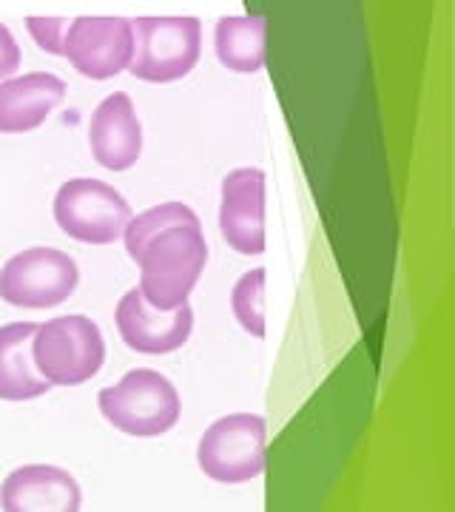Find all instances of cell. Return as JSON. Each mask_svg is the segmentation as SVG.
I'll use <instances>...</instances> for the list:
<instances>
[{"label": "cell", "instance_id": "cell-4", "mask_svg": "<svg viewBox=\"0 0 455 512\" xmlns=\"http://www.w3.org/2000/svg\"><path fill=\"white\" fill-rule=\"evenodd\" d=\"M128 72L146 83H174L194 72L202 55L200 18H137Z\"/></svg>", "mask_w": 455, "mask_h": 512}, {"label": "cell", "instance_id": "cell-14", "mask_svg": "<svg viewBox=\"0 0 455 512\" xmlns=\"http://www.w3.org/2000/svg\"><path fill=\"white\" fill-rule=\"evenodd\" d=\"M37 322L0 325V399L3 402H32L52 390L40 376L32 356Z\"/></svg>", "mask_w": 455, "mask_h": 512}, {"label": "cell", "instance_id": "cell-10", "mask_svg": "<svg viewBox=\"0 0 455 512\" xmlns=\"http://www.w3.org/2000/svg\"><path fill=\"white\" fill-rule=\"evenodd\" d=\"M114 325L126 348L146 356H165L180 350L194 333V311L182 305L177 311H154L140 288L123 293L114 311Z\"/></svg>", "mask_w": 455, "mask_h": 512}, {"label": "cell", "instance_id": "cell-18", "mask_svg": "<svg viewBox=\"0 0 455 512\" xmlns=\"http://www.w3.org/2000/svg\"><path fill=\"white\" fill-rule=\"evenodd\" d=\"M72 20L66 18H26V29L35 40L37 46L49 55L63 57V49H66V32H69Z\"/></svg>", "mask_w": 455, "mask_h": 512}, {"label": "cell", "instance_id": "cell-16", "mask_svg": "<svg viewBox=\"0 0 455 512\" xmlns=\"http://www.w3.org/2000/svg\"><path fill=\"white\" fill-rule=\"evenodd\" d=\"M174 225H202V222L197 211L185 202H163V205H154L143 214L131 217L126 234H123L128 256L137 259L148 239H154L157 234H163L165 228H174Z\"/></svg>", "mask_w": 455, "mask_h": 512}, {"label": "cell", "instance_id": "cell-17", "mask_svg": "<svg viewBox=\"0 0 455 512\" xmlns=\"http://www.w3.org/2000/svg\"><path fill=\"white\" fill-rule=\"evenodd\" d=\"M265 268H254L248 274H242L231 291V311L234 319L239 322V328L245 330L254 339H265Z\"/></svg>", "mask_w": 455, "mask_h": 512}, {"label": "cell", "instance_id": "cell-3", "mask_svg": "<svg viewBox=\"0 0 455 512\" xmlns=\"http://www.w3.org/2000/svg\"><path fill=\"white\" fill-rule=\"evenodd\" d=\"M32 356L40 376L52 387H77L100 373L106 342L94 319L69 313L37 325Z\"/></svg>", "mask_w": 455, "mask_h": 512}, {"label": "cell", "instance_id": "cell-13", "mask_svg": "<svg viewBox=\"0 0 455 512\" xmlns=\"http://www.w3.org/2000/svg\"><path fill=\"white\" fill-rule=\"evenodd\" d=\"M66 97V83L49 72L18 74L0 83V134H26L46 123V117Z\"/></svg>", "mask_w": 455, "mask_h": 512}, {"label": "cell", "instance_id": "cell-8", "mask_svg": "<svg viewBox=\"0 0 455 512\" xmlns=\"http://www.w3.org/2000/svg\"><path fill=\"white\" fill-rule=\"evenodd\" d=\"M134 29L128 18H74L63 57L89 80H111L128 72Z\"/></svg>", "mask_w": 455, "mask_h": 512}, {"label": "cell", "instance_id": "cell-15", "mask_svg": "<svg viewBox=\"0 0 455 512\" xmlns=\"http://www.w3.org/2000/svg\"><path fill=\"white\" fill-rule=\"evenodd\" d=\"M214 52L228 72L256 74L268 57V18L265 15L219 18L214 29Z\"/></svg>", "mask_w": 455, "mask_h": 512}, {"label": "cell", "instance_id": "cell-7", "mask_svg": "<svg viewBox=\"0 0 455 512\" xmlns=\"http://www.w3.org/2000/svg\"><path fill=\"white\" fill-rule=\"evenodd\" d=\"M80 282V268L60 248H26L9 256L0 268V299L12 308H57L63 305Z\"/></svg>", "mask_w": 455, "mask_h": 512}, {"label": "cell", "instance_id": "cell-19", "mask_svg": "<svg viewBox=\"0 0 455 512\" xmlns=\"http://www.w3.org/2000/svg\"><path fill=\"white\" fill-rule=\"evenodd\" d=\"M20 60H23V55H20L18 40L6 23H0V83L9 80L12 74H18Z\"/></svg>", "mask_w": 455, "mask_h": 512}, {"label": "cell", "instance_id": "cell-11", "mask_svg": "<svg viewBox=\"0 0 455 512\" xmlns=\"http://www.w3.org/2000/svg\"><path fill=\"white\" fill-rule=\"evenodd\" d=\"M80 504L77 478L55 464H23L0 484L3 512H77Z\"/></svg>", "mask_w": 455, "mask_h": 512}, {"label": "cell", "instance_id": "cell-6", "mask_svg": "<svg viewBox=\"0 0 455 512\" xmlns=\"http://www.w3.org/2000/svg\"><path fill=\"white\" fill-rule=\"evenodd\" d=\"M55 222L66 237L83 245H111L123 239L131 222V205L126 197L103 180L77 177L57 188Z\"/></svg>", "mask_w": 455, "mask_h": 512}, {"label": "cell", "instance_id": "cell-9", "mask_svg": "<svg viewBox=\"0 0 455 512\" xmlns=\"http://www.w3.org/2000/svg\"><path fill=\"white\" fill-rule=\"evenodd\" d=\"M219 234L242 256L265 254V171L245 165L222 180Z\"/></svg>", "mask_w": 455, "mask_h": 512}, {"label": "cell", "instance_id": "cell-1", "mask_svg": "<svg viewBox=\"0 0 455 512\" xmlns=\"http://www.w3.org/2000/svg\"><path fill=\"white\" fill-rule=\"evenodd\" d=\"M140 293L154 311H177L188 305L208 265V242L202 225H174L148 239L140 256Z\"/></svg>", "mask_w": 455, "mask_h": 512}, {"label": "cell", "instance_id": "cell-2", "mask_svg": "<svg viewBox=\"0 0 455 512\" xmlns=\"http://www.w3.org/2000/svg\"><path fill=\"white\" fill-rule=\"evenodd\" d=\"M97 407L114 430L134 439H157L174 430L182 416L177 387L151 367L128 370L120 382L103 387Z\"/></svg>", "mask_w": 455, "mask_h": 512}, {"label": "cell", "instance_id": "cell-12", "mask_svg": "<svg viewBox=\"0 0 455 512\" xmlns=\"http://www.w3.org/2000/svg\"><path fill=\"white\" fill-rule=\"evenodd\" d=\"M89 146L94 163L106 171H128L143 154V126L126 92L109 94L89 120Z\"/></svg>", "mask_w": 455, "mask_h": 512}, {"label": "cell", "instance_id": "cell-5", "mask_svg": "<svg viewBox=\"0 0 455 512\" xmlns=\"http://www.w3.org/2000/svg\"><path fill=\"white\" fill-rule=\"evenodd\" d=\"M268 421L256 413H231L202 433L197 464L217 484H248L265 473Z\"/></svg>", "mask_w": 455, "mask_h": 512}]
</instances>
